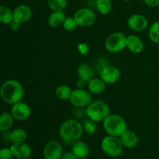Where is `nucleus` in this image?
I'll return each mask as SVG.
<instances>
[{"mask_svg":"<svg viewBox=\"0 0 159 159\" xmlns=\"http://www.w3.org/2000/svg\"><path fill=\"white\" fill-rule=\"evenodd\" d=\"M83 130V125L79 121L71 119L65 120L61 125L59 135L65 144L73 145L82 138Z\"/></svg>","mask_w":159,"mask_h":159,"instance_id":"f257e3e1","label":"nucleus"},{"mask_svg":"<svg viewBox=\"0 0 159 159\" xmlns=\"http://www.w3.org/2000/svg\"><path fill=\"white\" fill-rule=\"evenodd\" d=\"M2 100L9 105L21 102L24 96V89L20 82L15 79H9L2 83L0 89Z\"/></svg>","mask_w":159,"mask_h":159,"instance_id":"f03ea898","label":"nucleus"},{"mask_svg":"<svg viewBox=\"0 0 159 159\" xmlns=\"http://www.w3.org/2000/svg\"><path fill=\"white\" fill-rule=\"evenodd\" d=\"M103 129L108 135L120 137L127 130V124L125 120L117 114H110L102 121Z\"/></svg>","mask_w":159,"mask_h":159,"instance_id":"7ed1b4c3","label":"nucleus"},{"mask_svg":"<svg viewBox=\"0 0 159 159\" xmlns=\"http://www.w3.org/2000/svg\"><path fill=\"white\" fill-rule=\"evenodd\" d=\"M89 119L96 122H102L110 115V107L102 100L93 101L85 110Z\"/></svg>","mask_w":159,"mask_h":159,"instance_id":"20e7f679","label":"nucleus"},{"mask_svg":"<svg viewBox=\"0 0 159 159\" xmlns=\"http://www.w3.org/2000/svg\"><path fill=\"white\" fill-rule=\"evenodd\" d=\"M101 148L107 155L112 158H116L122 154L124 145L120 138L108 135L102 140Z\"/></svg>","mask_w":159,"mask_h":159,"instance_id":"39448f33","label":"nucleus"},{"mask_svg":"<svg viewBox=\"0 0 159 159\" xmlns=\"http://www.w3.org/2000/svg\"><path fill=\"white\" fill-rule=\"evenodd\" d=\"M105 48L110 53H119L127 48V36L121 32H115L108 36Z\"/></svg>","mask_w":159,"mask_h":159,"instance_id":"423d86ee","label":"nucleus"},{"mask_svg":"<svg viewBox=\"0 0 159 159\" xmlns=\"http://www.w3.org/2000/svg\"><path fill=\"white\" fill-rule=\"evenodd\" d=\"M69 100L74 107L83 108L87 107L93 102V96L89 91H86L84 89H76L72 90Z\"/></svg>","mask_w":159,"mask_h":159,"instance_id":"0eeeda50","label":"nucleus"},{"mask_svg":"<svg viewBox=\"0 0 159 159\" xmlns=\"http://www.w3.org/2000/svg\"><path fill=\"white\" fill-rule=\"evenodd\" d=\"M74 18L77 22L78 26L86 27V26H92L95 23L96 14L91 9L82 8L76 11L74 15Z\"/></svg>","mask_w":159,"mask_h":159,"instance_id":"6e6552de","label":"nucleus"},{"mask_svg":"<svg viewBox=\"0 0 159 159\" xmlns=\"http://www.w3.org/2000/svg\"><path fill=\"white\" fill-rule=\"evenodd\" d=\"M62 146L57 141H50L43 148V157L45 159H61L62 156Z\"/></svg>","mask_w":159,"mask_h":159,"instance_id":"1a4fd4ad","label":"nucleus"},{"mask_svg":"<svg viewBox=\"0 0 159 159\" xmlns=\"http://www.w3.org/2000/svg\"><path fill=\"white\" fill-rule=\"evenodd\" d=\"M11 113L17 120H26L30 116L31 108L26 102H19L12 106Z\"/></svg>","mask_w":159,"mask_h":159,"instance_id":"9d476101","label":"nucleus"},{"mask_svg":"<svg viewBox=\"0 0 159 159\" xmlns=\"http://www.w3.org/2000/svg\"><path fill=\"white\" fill-rule=\"evenodd\" d=\"M99 76L107 84H113L120 77V71L115 66L107 65L99 71Z\"/></svg>","mask_w":159,"mask_h":159,"instance_id":"9b49d317","label":"nucleus"},{"mask_svg":"<svg viewBox=\"0 0 159 159\" xmlns=\"http://www.w3.org/2000/svg\"><path fill=\"white\" fill-rule=\"evenodd\" d=\"M127 25L133 30L141 32L148 27V21L146 17L141 14H134L127 20Z\"/></svg>","mask_w":159,"mask_h":159,"instance_id":"f8f14e48","label":"nucleus"},{"mask_svg":"<svg viewBox=\"0 0 159 159\" xmlns=\"http://www.w3.org/2000/svg\"><path fill=\"white\" fill-rule=\"evenodd\" d=\"M32 16V10L26 5H20L13 10V21L22 24L26 23Z\"/></svg>","mask_w":159,"mask_h":159,"instance_id":"ddd939ff","label":"nucleus"},{"mask_svg":"<svg viewBox=\"0 0 159 159\" xmlns=\"http://www.w3.org/2000/svg\"><path fill=\"white\" fill-rule=\"evenodd\" d=\"M13 157L18 159H27L31 155V147L25 142L12 143L10 147Z\"/></svg>","mask_w":159,"mask_h":159,"instance_id":"4468645a","label":"nucleus"},{"mask_svg":"<svg viewBox=\"0 0 159 159\" xmlns=\"http://www.w3.org/2000/svg\"><path fill=\"white\" fill-rule=\"evenodd\" d=\"M127 48L133 54H140L144 50V43L136 35L127 36Z\"/></svg>","mask_w":159,"mask_h":159,"instance_id":"2eb2a0df","label":"nucleus"},{"mask_svg":"<svg viewBox=\"0 0 159 159\" xmlns=\"http://www.w3.org/2000/svg\"><path fill=\"white\" fill-rule=\"evenodd\" d=\"M77 73L79 79H83L87 82L93 79L95 75V71L93 68L87 63L80 64L77 68Z\"/></svg>","mask_w":159,"mask_h":159,"instance_id":"dca6fc26","label":"nucleus"},{"mask_svg":"<svg viewBox=\"0 0 159 159\" xmlns=\"http://www.w3.org/2000/svg\"><path fill=\"white\" fill-rule=\"evenodd\" d=\"M106 83L101 78H93L88 82V89L93 94H101L106 90Z\"/></svg>","mask_w":159,"mask_h":159,"instance_id":"f3484780","label":"nucleus"},{"mask_svg":"<svg viewBox=\"0 0 159 159\" xmlns=\"http://www.w3.org/2000/svg\"><path fill=\"white\" fill-rule=\"evenodd\" d=\"M121 142H122L124 147L127 148H133L138 144V137L134 132L127 130L124 134H123L120 137Z\"/></svg>","mask_w":159,"mask_h":159,"instance_id":"a211bd4d","label":"nucleus"},{"mask_svg":"<svg viewBox=\"0 0 159 159\" xmlns=\"http://www.w3.org/2000/svg\"><path fill=\"white\" fill-rule=\"evenodd\" d=\"M71 152L79 159H84L89 154V148L85 142L79 141L72 145Z\"/></svg>","mask_w":159,"mask_h":159,"instance_id":"6ab92c4d","label":"nucleus"},{"mask_svg":"<svg viewBox=\"0 0 159 159\" xmlns=\"http://www.w3.org/2000/svg\"><path fill=\"white\" fill-rule=\"evenodd\" d=\"M66 16L63 11H53L49 15L48 23L51 27H58L63 25Z\"/></svg>","mask_w":159,"mask_h":159,"instance_id":"aec40b11","label":"nucleus"},{"mask_svg":"<svg viewBox=\"0 0 159 159\" xmlns=\"http://www.w3.org/2000/svg\"><path fill=\"white\" fill-rule=\"evenodd\" d=\"M14 116L11 113H2L0 116V130L7 132L12 127L14 123Z\"/></svg>","mask_w":159,"mask_h":159,"instance_id":"412c9836","label":"nucleus"},{"mask_svg":"<svg viewBox=\"0 0 159 159\" xmlns=\"http://www.w3.org/2000/svg\"><path fill=\"white\" fill-rule=\"evenodd\" d=\"M0 22L3 24H10L13 22V12L7 6L0 7Z\"/></svg>","mask_w":159,"mask_h":159,"instance_id":"4be33fe9","label":"nucleus"},{"mask_svg":"<svg viewBox=\"0 0 159 159\" xmlns=\"http://www.w3.org/2000/svg\"><path fill=\"white\" fill-rule=\"evenodd\" d=\"M72 93V90L66 85H61L55 89V95L61 100H68L70 99Z\"/></svg>","mask_w":159,"mask_h":159,"instance_id":"5701e85b","label":"nucleus"},{"mask_svg":"<svg viewBox=\"0 0 159 159\" xmlns=\"http://www.w3.org/2000/svg\"><path fill=\"white\" fill-rule=\"evenodd\" d=\"M10 141L12 143L24 142L27 138V134L26 130L22 128H17L9 133Z\"/></svg>","mask_w":159,"mask_h":159,"instance_id":"b1692460","label":"nucleus"},{"mask_svg":"<svg viewBox=\"0 0 159 159\" xmlns=\"http://www.w3.org/2000/svg\"><path fill=\"white\" fill-rule=\"evenodd\" d=\"M96 6L97 10L102 15L110 13L113 9V4L110 0H96Z\"/></svg>","mask_w":159,"mask_h":159,"instance_id":"393cba45","label":"nucleus"},{"mask_svg":"<svg viewBox=\"0 0 159 159\" xmlns=\"http://www.w3.org/2000/svg\"><path fill=\"white\" fill-rule=\"evenodd\" d=\"M148 37L153 43L159 44V21H156L151 25L148 30Z\"/></svg>","mask_w":159,"mask_h":159,"instance_id":"a878e982","label":"nucleus"},{"mask_svg":"<svg viewBox=\"0 0 159 159\" xmlns=\"http://www.w3.org/2000/svg\"><path fill=\"white\" fill-rule=\"evenodd\" d=\"M52 11H63L67 6V0H47Z\"/></svg>","mask_w":159,"mask_h":159,"instance_id":"bb28decb","label":"nucleus"},{"mask_svg":"<svg viewBox=\"0 0 159 159\" xmlns=\"http://www.w3.org/2000/svg\"><path fill=\"white\" fill-rule=\"evenodd\" d=\"M96 121L93 120L91 119H88L84 122L83 128L84 130L88 134H93L96 131L97 129V124Z\"/></svg>","mask_w":159,"mask_h":159,"instance_id":"cd10ccee","label":"nucleus"},{"mask_svg":"<svg viewBox=\"0 0 159 159\" xmlns=\"http://www.w3.org/2000/svg\"><path fill=\"white\" fill-rule=\"evenodd\" d=\"M63 27L67 31H73L77 28L78 24L77 22L75 20L74 16L66 17L63 23Z\"/></svg>","mask_w":159,"mask_h":159,"instance_id":"c85d7f7f","label":"nucleus"},{"mask_svg":"<svg viewBox=\"0 0 159 159\" xmlns=\"http://www.w3.org/2000/svg\"><path fill=\"white\" fill-rule=\"evenodd\" d=\"M13 157L10 148H3L0 151V158L1 159H12Z\"/></svg>","mask_w":159,"mask_h":159,"instance_id":"c756f323","label":"nucleus"},{"mask_svg":"<svg viewBox=\"0 0 159 159\" xmlns=\"http://www.w3.org/2000/svg\"><path fill=\"white\" fill-rule=\"evenodd\" d=\"M77 49L79 54L84 56L87 55V54H89V48L88 44L85 43H79V45H78L77 47Z\"/></svg>","mask_w":159,"mask_h":159,"instance_id":"7c9ffc66","label":"nucleus"},{"mask_svg":"<svg viewBox=\"0 0 159 159\" xmlns=\"http://www.w3.org/2000/svg\"><path fill=\"white\" fill-rule=\"evenodd\" d=\"M147 6L151 7H156L159 6V0H143Z\"/></svg>","mask_w":159,"mask_h":159,"instance_id":"2f4dec72","label":"nucleus"},{"mask_svg":"<svg viewBox=\"0 0 159 159\" xmlns=\"http://www.w3.org/2000/svg\"><path fill=\"white\" fill-rule=\"evenodd\" d=\"M61 159H79L72 152H66L63 154Z\"/></svg>","mask_w":159,"mask_h":159,"instance_id":"473e14b6","label":"nucleus"},{"mask_svg":"<svg viewBox=\"0 0 159 159\" xmlns=\"http://www.w3.org/2000/svg\"><path fill=\"white\" fill-rule=\"evenodd\" d=\"M86 83H88V82H85L83 79H79V80L77 81V82H76V85H77L78 89H84V87L85 86Z\"/></svg>","mask_w":159,"mask_h":159,"instance_id":"72a5a7b5","label":"nucleus"},{"mask_svg":"<svg viewBox=\"0 0 159 159\" xmlns=\"http://www.w3.org/2000/svg\"><path fill=\"white\" fill-rule=\"evenodd\" d=\"M9 25H10V27H11V29L12 30L17 31L19 29H20V25H21V24H20V23H16V22L13 21L12 23H10Z\"/></svg>","mask_w":159,"mask_h":159,"instance_id":"f704fd0d","label":"nucleus"},{"mask_svg":"<svg viewBox=\"0 0 159 159\" xmlns=\"http://www.w3.org/2000/svg\"><path fill=\"white\" fill-rule=\"evenodd\" d=\"M123 1H124V2H129V1H130V0H123Z\"/></svg>","mask_w":159,"mask_h":159,"instance_id":"c9c22d12","label":"nucleus"}]
</instances>
